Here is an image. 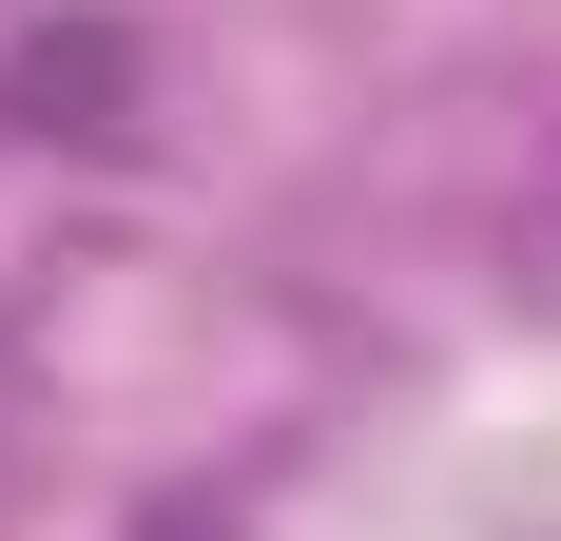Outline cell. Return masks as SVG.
<instances>
[{
	"instance_id": "6da1fadb",
	"label": "cell",
	"mask_w": 561,
	"mask_h": 541,
	"mask_svg": "<svg viewBox=\"0 0 561 541\" xmlns=\"http://www.w3.org/2000/svg\"><path fill=\"white\" fill-rule=\"evenodd\" d=\"M20 136H136V39H116V20L20 39Z\"/></svg>"
}]
</instances>
